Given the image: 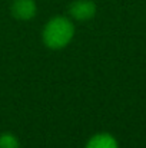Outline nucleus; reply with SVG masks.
<instances>
[{
    "instance_id": "obj_5",
    "label": "nucleus",
    "mask_w": 146,
    "mask_h": 148,
    "mask_svg": "<svg viewBox=\"0 0 146 148\" xmlns=\"http://www.w3.org/2000/svg\"><path fill=\"white\" fill-rule=\"evenodd\" d=\"M0 148H20V144L14 135L3 134L0 137Z\"/></svg>"
},
{
    "instance_id": "obj_1",
    "label": "nucleus",
    "mask_w": 146,
    "mask_h": 148,
    "mask_svg": "<svg viewBox=\"0 0 146 148\" xmlns=\"http://www.w3.org/2000/svg\"><path fill=\"white\" fill-rule=\"evenodd\" d=\"M75 35L72 20L63 16L52 17L43 29V42L52 49H62L70 43Z\"/></svg>"
},
{
    "instance_id": "obj_3",
    "label": "nucleus",
    "mask_w": 146,
    "mask_h": 148,
    "mask_svg": "<svg viewBox=\"0 0 146 148\" xmlns=\"http://www.w3.org/2000/svg\"><path fill=\"white\" fill-rule=\"evenodd\" d=\"M12 13L19 20H30L36 14V3L33 0H14Z\"/></svg>"
},
{
    "instance_id": "obj_2",
    "label": "nucleus",
    "mask_w": 146,
    "mask_h": 148,
    "mask_svg": "<svg viewBox=\"0 0 146 148\" xmlns=\"http://www.w3.org/2000/svg\"><path fill=\"white\" fill-rule=\"evenodd\" d=\"M70 16L76 20H80V22H86V20H90L95 13H96V6L93 1L90 0H76L70 4Z\"/></svg>"
},
{
    "instance_id": "obj_4",
    "label": "nucleus",
    "mask_w": 146,
    "mask_h": 148,
    "mask_svg": "<svg viewBox=\"0 0 146 148\" xmlns=\"http://www.w3.org/2000/svg\"><path fill=\"white\" fill-rule=\"evenodd\" d=\"M86 148H117V143L110 134L103 132L92 137L86 144Z\"/></svg>"
}]
</instances>
